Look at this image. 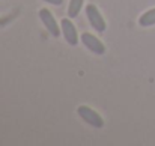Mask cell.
Returning <instances> with one entry per match:
<instances>
[{
    "instance_id": "1",
    "label": "cell",
    "mask_w": 155,
    "mask_h": 146,
    "mask_svg": "<svg viewBox=\"0 0 155 146\" xmlns=\"http://www.w3.org/2000/svg\"><path fill=\"white\" fill-rule=\"evenodd\" d=\"M77 114H78L86 124H89V125L94 127V128H103L104 127L103 116H101L98 111H95L94 108L87 107V105H80V107L77 108Z\"/></svg>"
},
{
    "instance_id": "2",
    "label": "cell",
    "mask_w": 155,
    "mask_h": 146,
    "mask_svg": "<svg viewBox=\"0 0 155 146\" xmlns=\"http://www.w3.org/2000/svg\"><path fill=\"white\" fill-rule=\"evenodd\" d=\"M86 18L89 21V24L100 33L105 32L107 29V24H105V20L103 18L101 12L98 11V8L95 5H87L86 6Z\"/></svg>"
},
{
    "instance_id": "5",
    "label": "cell",
    "mask_w": 155,
    "mask_h": 146,
    "mask_svg": "<svg viewBox=\"0 0 155 146\" xmlns=\"http://www.w3.org/2000/svg\"><path fill=\"white\" fill-rule=\"evenodd\" d=\"M80 39H81L83 45L89 50V51H92L94 54H98V56L105 54V45H104L95 35L86 32V33H83V35L80 36Z\"/></svg>"
},
{
    "instance_id": "4",
    "label": "cell",
    "mask_w": 155,
    "mask_h": 146,
    "mask_svg": "<svg viewBox=\"0 0 155 146\" xmlns=\"http://www.w3.org/2000/svg\"><path fill=\"white\" fill-rule=\"evenodd\" d=\"M60 29H62V35H63L65 41L71 47H75L78 44V33H77V29H75L74 23L69 18H63L60 21Z\"/></svg>"
},
{
    "instance_id": "6",
    "label": "cell",
    "mask_w": 155,
    "mask_h": 146,
    "mask_svg": "<svg viewBox=\"0 0 155 146\" xmlns=\"http://www.w3.org/2000/svg\"><path fill=\"white\" fill-rule=\"evenodd\" d=\"M139 24H140L142 27H151V26H155V8L154 9L146 11V12L139 18Z\"/></svg>"
},
{
    "instance_id": "8",
    "label": "cell",
    "mask_w": 155,
    "mask_h": 146,
    "mask_svg": "<svg viewBox=\"0 0 155 146\" xmlns=\"http://www.w3.org/2000/svg\"><path fill=\"white\" fill-rule=\"evenodd\" d=\"M45 3H50L53 6H60L62 3H63V0H44Z\"/></svg>"
},
{
    "instance_id": "3",
    "label": "cell",
    "mask_w": 155,
    "mask_h": 146,
    "mask_svg": "<svg viewBox=\"0 0 155 146\" xmlns=\"http://www.w3.org/2000/svg\"><path fill=\"white\" fill-rule=\"evenodd\" d=\"M39 18H41L42 24L45 26V29L48 30V33H50L51 36L57 38V36L62 33V29L59 27V24H57V21H56V18H54V15H53L47 8H42V9L39 11Z\"/></svg>"
},
{
    "instance_id": "7",
    "label": "cell",
    "mask_w": 155,
    "mask_h": 146,
    "mask_svg": "<svg viewBox=\"0 0 155 146\" xmlns=\"http://www.w3.org/2000/svg\"><path fill=\"white\" fill-rule=\"evenodd\" d=\"M83 5H84V0H69L68 17H69V18H75V17H78V14H80Z\"/></svg>"
}]
</instances>
